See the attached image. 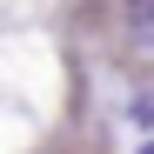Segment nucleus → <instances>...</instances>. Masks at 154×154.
Masks as SVG:
<instances>
[{
	"instance_id": "1",
	"label": "nucleus",
	"mask_w": 154,
	"mask_h": 154,
	"mask_svg": "<svg viewBox=\"0 0 154 154\" xmlns=\"http://www.w3.org/2000/svg\"><path fill=\"white\" fill-rule=\"evenodd\" d=\"M127 34L141 47H154V0H127Z\"/></svg>"
},
{
	"instance_id": "2",
	"label": "nucleus",
	"mask_w": 154,
	"mask_h": 154,
	"mask_svg": "<svg viewBox=\"0 0 154 154\" xmlns=\"http://www.w3.org/2000/svg\"><path fill=\"white\" fill-rule=\"evenodd\" d=\"M134 121H147V127H154V94H141V100H134Z\"/></svg>"
},
{
	"instance_id": "3",
	"label": "nucleus",
	"mask_w": 154,
	"mask_h": 154,
	"mask_svg": "<svg viewBox=\"0 0 154 154\" xmlns=\"http://www.w3.org/2000/svg\"><path fill=\"white\" fill-rule=\"evenodd\" d=\"M141 154H154V147H141Z\"/></svg>"
}]
</instances>
